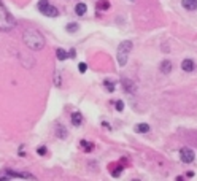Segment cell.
Returning a JSON list of instances; mask_svg holds the SVG:
<instances>
[{
  "label": "cell",
  "mask_w": 197,
  "mask_h": 181,
  "mask_svg": "<svg viewBox=\"0 0 197 181\" xmlns=\"http://www.w3.org/2000/svg\"><path fill=\"white\" fill-rule=\"evenodd\" d=\"M114 107H116L118 111H122V110H124V102H122V100H118V102L114 103Z\"/></svg>",
  "instance_id": "20"
},
{
  "label": "cell",
  "mask_w": 197,
  "mask_h": 181,
  "mask_svg": "<svg viewBox=\"0 0 197 181\" xmlns=\"http://www.w3.org/2000/svg\"><path fill=\"white\" fill-rule=\"evenodd\" d=\"M181 68L184 70V72H192L194 68H195V65H194V61H191V59H184L183 62H181Z\"/></svg>",
  "instance_id": "8"
},
{
  "label": "cell",
  "mask_w": 197,
  "mask_h": 181,
  "mask_svg": "<svg viewBox=\"0 0 197 181\" xmlns=\"http://www.w3.org/2000/svg\"><path fill=\"white\" fill-rule=\"evenodd\" d=\"M56 56H57V59H59V61H67L68 53H67L65 49H62V48H57V49H56Z\"/></svg>",
  "instance_id": "13"
},
{
  "label": "cell",
  "mask_w": 197,
  "mask_h": 181,
  "mask_svg": "<svg viewBox=\"0 0 197 181\" xmlns=\"http://www.w3.org/2000/svg\"><path fill=\"white\" fill-rule=\"evenodd\" d=\"M135 132H138V134H146V132H150V125L145 124V122H140V124L135 125Z\"/></svg>",
  "instance_id": "11"
},
{
  "label": "cell",
  "mask_w": 197,
  "mask_h": 181,
  "mask_svg": "<svg viewBox=\"0 0 197 181\" xmlns=\"http://www.w3.org/2000/svg\"><path fill=\"white\" fill-rule=\"evenodd\" d=\"M22 41H24V45H26L29 49H32V51H40V49L45 48V37L35 27H30V29L24 30Z\"/></svg>",
  "instance_id": "1"
},
{
  "label": "cell",
  "mask_w": 197,
  "mask_h": 181,
  "mask_svg": "<svg viewBox=\"0 0 197 181\" xmlns=\"http://www.w3.org/2000/svg\"><path fill=\"white\" fill-rule=\"evenodd\" d=\"M65 29H67V32H70V34H75V32L80 29V25H78L77 22H72V24H68V25H67Z\"/></svg>",
  "instance_id": "16"
},
{
  "label": "cell",
  "mask_w": 197,
  "mask_h": 181,
  "mask_svg": "<svg viewBox=\"0 0 197 181\" xmlns=\"http://www.w3.org/2000/svg\"><path fill=\"white\" fill-rule=\"evenodd\" d=\"M122 84H124V89H126L129 94L135 91V88H134V83H130L129 80H122Z\"/></svg>",
  "instance_id": "15"
},
{
  "label": "cell",
  "mask_w": 197,
  "mask_h": 181,
  "mask_svg": "<svg viewBox=\"0 0 197 181\" xmlns=\"http://www.w3.org/2000/svg\"><path fill=\"white\" fill-rule=\"evenodd\" d=\"M14 25H16V22H14L13 16L8 13V10L2 3V0H0V30L8 32V30L14 29Z\"/></svg>",
  "instance_id": "3"
},
{
  "label": "cell",
  "mask_w": 197,
  "mask_h": 181,
  "mask_svg": "<svg viewBox=\"0 0 197 181\" xmlns=\"http://www.w3.org/2000/svg\"><path fill=\"white\" fill-rule=\"evenodd\" d=\"M2 179H35L34 175L30 173H18V172H10L7 170L3 173V178Z\"/></svg>",
  "instance_id": "5"
},
{
  "label": "cell",
  "mask_w": 197,
  "mask_h": 181,
  "mask_svg": "<svg viewBox=\"0 0 197 181\" xmlns=\"http://www.w3.org/2000/svg\"><path fill=\"white\" fill-rule=\"evenodd\" d=\"M186 175H188V178H192V176H194V173H192V172H188Z\"/></svg>",
  "instance_id": "24"
},
{
  "label": "cell",
  "mask_w": 197,
  "mask_h": 181,
  "mask_svg": "<svg viewBox=\"0 0 197 181\" xmlns=\"http://www.w3.org/2000/svg\"><path fill=\"white\" fill-rule=\"evenodd\" d=\"M78 70H80L81 73H84V72L88 70V65H86L84 62H80V64H78Z\"/></svg>",
  "instance_id": "22"
},
{
  "label": "cell",
  "mask_w": 197,
  "mask_h": 181,
  "mask_svg": "<svg viewBox=\"0 0 197 181\" xmlns=\"http://www.w3.org/2000/svg\"><path fill=\"white\" fill-rule=\"evenodd\" d=\"M54 83H56V86L61 88V73L59 72H56V75H54Z\"/></svg>",
  "instance_id": "21"
},
{
  "label": "cell",
  "mask_w": 197,
  "mask_h": 181,
  "mask_svg": "<svg viewBox=\"0 0 197 181\" xmlns=\"http://www.w3.org/2000/svg\"><path fill=\"white\" fill-rule=\"evenodd\" d=\"M81 122H83L81 113H80V111H73V113H72V124L78 127V125H81Z\"/></svg>",
  "instance_id": "9"
},
{
  "label": "cell",
  "mask_w": 197,
  "mask_h": 181,
  "mask_svg": "<svg viewBox=\"0 0 197 181\" xmlns=\"http://www.w3.org/2000/svg\"><path fill=\"white\" fill-rule=\"evenodd\" d=\"M180 157L184 164H192L194 162V151L189 148H181L180 149Z\"/></svg>",
  "instance_id": "6"
},
{
  "label": "cell",
  "mask_w": 197,
  "mask_h": 181,
  "mask_svg": "<svg viewBox=\"0 0 197 181\" xmlns=\"http://www.w3.org/2000/svg\"><path fill=\"white\" fill-rule=\"evenodd\" d=\"M37 152H38V156H45V154H46V148L45 146H38Z\"/></svg>",
  "instance_id": "23"
},
{
  "label": "cell",
  "mask_w": 197,
  "mask_h": 181,
  "mask_svg": "<svg viewBox=\"0 0 197 181\" xmlns=\"http://www.w3.org/2000/svg\"><path fill=\"white\" fill-rule=\"evenodd\" d=\"M86 10H88L86 3H78L77 8H75V13H77L78 16H83V14H86Z\"/></svg>",
  "instance_id": "14"
},
{
  "label": "cell",
  "mask_w": 197,
  "mask_h": 181,
  "mask_svg": "<svg viewBox=\"0 0 197 181\" xmlns=\"http://www.w3.org/2000/svg\"><path fill=\"white\" fill-rule=\"evenodd\" d=\"M159 68H161V72H162V73H165V75H167V73H170V72H172V62H170V61H162Z\"/></svg>",
  "instance_id": "10"
},
{
  "label": "cell",
  "mask_w": 197,
  "mask_h": 181,
  "mask_svg": "<svg viewBox=\"0 0 197 181\" xmlns=\"http://www.w3.org/2000/svg\"><path fill=\"white\" fill-rule=\"evenodd\" d=\"M134 45L132 41L129 40H124V41H121L119 46H118V54H116V61H118V65L119 67H124L129 61V54H130V51H132Z\"/></svg>",
  "instance_id": "2"
},
{
  "label": "cell",
  "mask_w": 197,
  "mask_h": 181,
  "mask_svg": "<svg viewBox=\"0 0 197 181\" xmlns=\"http://www.w3.org/2000/svg\"><path fill=\"white\" fill-rule=\"evenodd\" d=\"M38 10H40L41 14H45L48 18H57L59 16L57 8L53 7V5H49L48 0H40V2H38Z\"/></svg>",
  "instance_id": "4"
},
{
  "label": "cell",
  "mask_w": 197,
  "mask_h": 181,
  "mask_svg": "<svg viewBox=\"0 0 197 181\" xmlns=\"http://www.w3.org/2000/svg\"><path fill=\"white\" fill-rule=\"evenodd\" d=\"M105 88H107L110 92H113V91H114V83H111L110 80H105Z\"/></svg>",
  "instance_id": "19"
},
{
  "label": "cell",
  "mask_w": 197,
  "mask_h": 181,
  "mask_svg": "<svg viewBox=\"0 0 197 181\" xmlns=\"http://www.w3.org/2000/svg\"><path fill=\"white\" fill-rule=\"evenodd\" d=\"M83 148H84V151H92L94 149V143H89V141H86V140H81V143H80Z\"/></svg>",
  "instance_id": "18"
},
{
  "label": "cell",
  "mask_w": 197,
  "mask_h": 181,
  "mask_svg": "<svg viewBox=\"0 0 197 181\" xmlns=\"http://www.w3.org/2000/svg\"><path fill=\"white\" fill-rule=\"evenodd\" d=\"M108 8H110V2H108V0H98V2H97V10L107 11Z\"/></svg>",
  "instance_id": "12"
},
{
  "label": "cell",
  "mask_w": 197,
  "mask_h": 181,
  "mask_svg": "<svg viewBox=\"0 0 197 181\" xmlns=\"http://www.w3.org/2000/svg\"><path fill=\"white\" fill-rule=\"evenodd\" d=\"M56 130H57V134H59V138H65V137H67V134H65V129H64V127H62L59 122L56 124Z\"/></svg>",
  "instance_id": "17"
},
{
  "label": "cell",
  "mask_w": 197,
  "mask_h": 181,
  "mask_svg": "<svg viewBox=\"0 0 197 181\" xmlns=\"http://www.w3.org/2000/svg\"><path fill=\"white\" fill-rule=\"evenodd\" d=\"M181 5H183L184 10H188V11H194V10H197V0H183Z\"/></svg>",
  "instance_id": "7"
}]
</instances>
